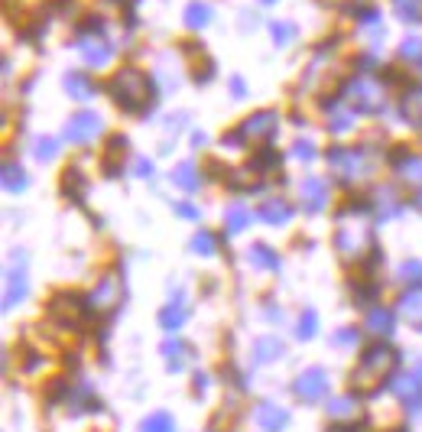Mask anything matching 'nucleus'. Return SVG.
Returning <instances> with one entry per match:
<instances>
[{
  "label": "nucleus",
  "mask_w": 422,
  "mask_h": 432,
  "mask_svg": "<svg viewBox=\"0 0 422 432\" xmlns=\"http://www.w3.org/2000/svg\"><path fill=\"white\" fill-rule=\"evenodd\" d=\"M107 91L114 98V105L127 114H143L156 105V84L147 72L140 69H120V72L111 75L107 82Z\"/></svg>",
  "instance_id": "obj_1"
},
{
  "label": "nucleus",
  "mask_w": 422,
  "mask_h": 432,
  "mask_svg": "<svg viewBox=\"0 0 422 432\" xmlns=\"http://www.w3.org/2000/svg\"><path fill=\"white\" fill-rule=\"evenodd\" d=\"M348 208H354V222L338 215V231H335V251L345 260H364L367 253H374V231L367 224V201H348Z\"/></svg>",
  "instance_id": "obj_2"
},
{
  "label": "nucleus",
  "mask_w": 422,
  "mask_h": 432,
  "mask_svg": "<svg viewBox=\"0 0 422 432\" xmlns=\"http://www.w3.org/2000/svg\"><path fill=\"white\" fill-rule=\"evenodd\" d=\"M400 364V354L390 345H374L360 354L358 368L351 370V387L358 393H374L380 387V380H387Z\"/></svg>",
  "instance_id": "obj_3"
},
{
  "label": "nucleus",
  "mask_w": 422,
  "mask_h": 432,
  "mask_svg": "<svg viewBox=\"0 0 422 432\" xmlns=\"http://www.w3.org/2000/svg\"><path fill=\"white\" fill-rule=\"evenodd\" d=\"M325 163L335 172V179L345 182V186L370 176V156L364 147H328Z\"/></svg>",
  "instance_id": "obj_4"
},
{
  "label": "nucleus",
  "mask_w": 422,
  "mask_h": 432,
  "mask_svg": "<svg viewBox=\"0 0 422 432\" xmlns=\"http://www.w3.org/2000/svg\"><path fill=\"white\" fill-rule=\"evenodd\" d=\"M341 101H348L351 111H358V114H380L387 105V95H383V84L360 75V78H351L341 88Z\"/></svg>",
  "instance_id": "obj_5"
},
{
  "label": "nucleus",
  "mask_w": 422,
  "mask_h": 432,
  "mask_svg": "<svg viewBox=\"0 0 422 432\" xmlns=\"http://www.w3.org/2000/svg\"><path fill=\"white\" fill-rule=\"evenodd\" d=\"M75 49L82 53L84 65H91V69H104L111 62V55H114V46L107 42L104 33H91V30H78Z\"/></svg>",
  "instance_id": "obj_6"
},
{
  "label": "nucleus",
  "mask_w": 422,
  "mask_h": 432,
  "mask_svg": "<svg viewBox=\"0 0 422 432\" xmlns=\"http://www.w3.org/2000/svg\"><path fill=\"white\" fill-rule=\"evenodd\" d=\"M120 293H124L120 276H117V273L101 276V280L95 283V289L88 293V309H91V312H98V316H104V312H111V309L120 303Z\"/></svg>",
  "instance_id": "obj_7"
},
{
  "label": "nucleus",
  "mask_w": 422,
  "mask_h": 432,
  "mask_svg": "<svg viewBox=\"0 0 422 432\" xmlns=\"http://www.w3.org/2000/svg\"><path fill=\"white\" fill-rule=\"evenodd\" d=\"M101 130H104L101 117L91 114V111H78V114L68 117V124H65V140H68V143H91Z\"/></svg>",
  "instance_id": "obj_8"
},
{
  "label": "nucleus",
  "mask_w": 422,
  "mask_h": 432,
  "mask_svg": "<svg viewBox=\"0 0 422 432\" xmlns=\"http://www.w3.org/2000/svg\"><path fill=\"white\" fill-rule=\"evenodd\" d=\"M295 397L299 400H306V403H315V400H322L325 397V390H328V370L325 368H309V370H302L299 377H295Z\"/></svg>",
  "instance_id": "obj_9"
},
{
  "label": "nucleus",
  "mask_w": 422,
  "mask_h": 432,
  "mask_svg": "<svg viewBox=\"0 0 422 432\" xmlns=\"http://www.w3.org/2000/svg\"><path fill=\"white\" fill-rule=\"evenodd\" d=\"M84 309H88V303H82L75 293H62L49 303V316H53L62 328H72L75 322L84 316Z\"/></svg>",
  "instance_id": "obj_10"
},
{
  "label": "nucleus",
  "mask_w": 422,
  "mask_h": 432,
  "mask_svg": "<svg viewBox=\"0 0 422 432\" xmlns=\"http://www.w3.org/2000/svg\"><path fill=\"white\" fill-rule=\"evenodd\" d=\"M276 127H279V114L276 111H253L241 124V130L247 140H270L276 134Z\"/></svg>",
  "instance_id": "obj_11"
},
{
  "label": "nucleus",
  "mask_w": 422,
  "mask_h": 432,
  "mask_svg": "<svg viewBox=\"0 0 422 432\" xmlns=\"http://www.w3.org/2000/svg\"><path fill=\"white\" fill-rule=\"evenodd\" d=\"M299 201H302V211H309V215L322 211L325 208V201H328L325 182L318 179V176H306V179L299 182Z\"/></svg>",
  "instance_id": "obj_12"
},
{
  "label": "nucleus",
  "mask_w": 422,
  "mask_h": 432,
  "mask_svg": "<svg viewBox=\"0 0 422 432\" xmlns=\"http://www.w3.org/2000/svg\"><path fill=\"white\" fill-rule=\"evenodd\" d=\"M253 420L264 432H283L289 426V410L286 406H276V403H260L257 413H253Z\"/></svg>",
  "instance_id": "obj_13"
},
{
  "label": "nucleus",
  "mask_w": 422,
  "mask_h": 432,
  "mask_svg": "<svg viewBox=\"0 0 422 432\" xmlns=\"http://www.w3.org/2000/svg\"><path fill=\"white\" fill-rule=\"evenodd\" d=\"M62 88L68 91V98H75V101H88V98H95V91H98V84L91 82V75L88 72H68L62 78Z\"/></svg>",
  "instance_id": "obj_14"
},
{
  "label": "nucleus",
  "mask_w": 422,
  "mask_h": 432,
  "mask_svg": "<svg viewBox=\"0 0 422 432\" xmlns=\"http://www.w3.org/2000/svg\"><path fill=\"white\" fill-rule=\"evenodd\" d=\"M400 114L406 117V124L422 127V84H412V88H406V91H403Z\"/></svg>",
  "instance_id": "obj_15"
},
{
  "label": "nucleus",
  "mask_w": 422,
  "mask_h": 432,
  "mask_svg": "<svg viewBox=\"0 0 422 432\" xmlns=\"http://www.w3.org/2000/svg\"><path fill=\"white\" fill-rule=\"evenodd\" d=\"M257 215H260V222H264V224L283 228V224L293 218V208H289V201H286V199H266Z\"/></svg>",
  "instance_id": "obj_16"
},
{
  "label": "nucleus",
  "mask_w": 422,
  "mask_h": 432,
  "mask_svg": "<svg viewBox=\"0 0 422 432\" xmlns=\"http://www.w3.org/2000/svg\"><path fill=\"white\" fill-rule=\"evenodd\" d=\"M400 316L406 318L412 328L422 332V289L419 286H416V289H406V293L400 296Z\"/></svg>",
  "instance_id": "obj_17"
},
{
  "label": "nucleus",
  "mask_w": 422,
  "mask_h": 432,
  "mask_svg": "<svg viewBox=\"0 0 422 432\" xmlns=\"http://www.w3.org/2000/svg\"><path fill=\"white\" fill-rule=\"evenodd\" d=\"M185 318H189V303L176 296V303H169L163 312H159V325L166 328V332H176V328L185 325Z\"/></svg>",
  "instance_id": "obj_18"
},
{
  "label": "nucleus",
  "mask_w": 422,
  "mask_h": 432,
  "mask_svg": "<svg viewBox=\"0 0 422 432\" xmlns=\"http://www.w3.org/2000/svg\"><path fill=\"white\" fill-rule=\"evenodd\" d=\"M374 208H377L380 218H396V215L403 211V199L390 189V186H380V189H377V201H374Z\"/></svg>",
  "instance_id": "obj_19"
},
{
  "label": "nucleus",
  "mask_w": 422,
  "mask_h": 432,
  "mask_svg": "<svg viewBox=\"0 0 422 432\" xmlns=\"http://www.w3.org/2000/svg\"><path fill=\"white\" fill-rule=\"evenodd\" d=\"M172 186H179L182 192H199L201 172L195 169V163H179V166L172 169Z\"/></svg>",
  "instance_id": "obj_20"
},
{
  "label": "nucleus",
  "mask_w": 422,
  "mask_h": 432,
  "mask_svg": "<svg viewBox=\"0 0 422 432\" xmlns=\"http://www.w3.org/2000/svg\"><path fill=\"white\" fill-rule=\"evenodd\" d=\"M247 264L257 267V270H279V257H276L273 247H266V244H253L250 251H247Z\"/></svg>",
  "instance_id": "obj_21"
},
{
  "label": "nucleus",
  "mask_w": 422,
  "mask_h": 432,
  "mask_svg": "<svg viewBox=\"0 0 422 432\" xmlns=\"http://www.w3.org/2000/svg\"><path fill=\"white\" fill-rule=\"evenodd\" d=\"M127 156V137H111L107 140V153H104V172L107 176H117L120 172V159Z\"/></svg>",
  "instance_id": "obj_22"
},
{
  "label": "nucleus",
  "mask_w": 422,
  "mask_h": 432,
  "mask_svg": "<svg viewBox=\"0 0 422 432\" xmlns=\"http://www.w3.org/2000/svg\"><path fill=\"white\" fill-rule=\"evenodd\" d=\"M393 325H396V318H393L390 309H383V306H374L367 312V328L374 332V335H393Z\"/></svg>",
  "instance_id": "obj_23"
},
{
  "label": "nucleus",
  "mask_w": 422,
  "mask_h": 432,
  "mask_svg": "<svg viewBox=\"0 0 422 432\" xmlns=\"http://www.w3.org/2000/svg\"><path fill=\"white\" fill-rule=\"evenodd\" d=\"M393 169H396L400 182H406V186H419V182H422V156H412V153H406V156H403Z\"/></svg>",
  "instance_id": "obj_24"
},
{
  "label": "nucleus",
  "mask_w": 422,
  "mask_h": 432,
  "mask_svg": "<svg viewBox=\"0 0 422 432\" xmlns=\"http://www.w3.org/2000/svg\"><path fill=\"white\" fill-rule=\"evenodd\" d=\"M62 192H65V195H68L72 201H82V199H84V192H88V179H84L82 169H65V176H62Z\"/></svg>",
  "instance_id": "obj_25"
},
{
  "label": "nucleus",
  "mask_w": 422,
  "mask_h": 432,
  "mask_svg": "<svg viewBox=\"0 0 422 432\" xmlns=\"http://www.w3.org/2000/svg\"><path fill=\"white\" fill-rule=\"evenodd\" d=\"M23 296H26V276H23V270H17V273L10 270L7 273V289H3V309H13Z\"/></svg>",
  "instance_id": "obj_26"
},
{
  "label": "nucleus",
  "mask_w": 422,
  "mask_h": 432,
  "mask_svg": "<svg viewBox=\"0 0 422 432\" xmlns=\"http://www.w3.org/2000/svg\"><path fill=\"white\" fill-rule=\"evenodd\" d=\"M393 393L400 397L406 406H419V400H422V390H419V384H416V377H396L393 380Z\"/></svg>",
  "instance_id": "obj_27"
},
{
  "label": "nucleus",
  "mask_w": 422,
  "mask_h": 432,
  "mask_svg": "<svg viewBox=\"0 0 422 432\" xmlns=\"http://www.w3.org/2000/svg\"><path fill=\"white\" fill-rule=\"evenodd\" d=\"M208 23H211V7L201 3V0H192L189 7H185V26L189 30H205Z\"/></svg>",
  "instance_id": "obj_28"
},
{
  "label": "nucleus",
  "mask_w": 422,
  "mask_h": 432,
  "mask_svg": "<svg viewBox=\"0 0 422 432\" xmlns=\"http://www.w3.org/2000/svg\"><path fill=\"white\" fill-rule=\"evenodd\" d=\"M0 179H3V189L10 192V195H17V192L26 189V172H23L20 166H13V163H3V172H0Z\"/></svg>",
  "instance_id": "obj_29"
},
{
  "label": "nucleus",
  "mask_w": 422,
  "mask_h": 432,
  "mask_svg": "<svg viewBox=\"0 0 422 432\" xmlns=\"http://www.w3.org/2000/svg\"><path fill=\"white\" fill-rule=\"evenodd\" d=\"M163 354H166L169 370H182L185 368V361H189V345H182V341H166V345H163Z\"/></svg>",
  "instance_id": "obj_30"
},
{
  "label": "nucleus",
  "mask_w": 422,
  "mask_h": 432,
  "mask_svg": "<svg viewBox=\"0 0 422 432\" xmlns=\"http://www.w3.org/2000/svg\"><path fill=\"white\" fill-rule=\"evenodd\" d=\"M250 172H253L250 166H247V169H231V172L224 176V182H228V189H234V192H250V189H260V182H257V179H250Z\"/></svg>",
  "instance_id": "obj_31"
},
{
  "label": "nucleus",
  "mask_w": 422,
  "mask_h": 432,
  "mask_svg": "<svg viewBox=\"0 0 422 432\" xmlns=\"http://www.w3.org/2000/svg\"><path fill=\"white\" fill-rule=\"evenodd\" d=\"M283 354V345L276 341V338H257V345H253V361L257 364H266V361H273Z\"/></svg>",
  "instance_id": "obj_32"
},
{
  "label": "nucleus",
  "mask_w": 422,
  "mask_h": 432,
  "mask_svg": "<svg viewBox=\"0 0 422 432\" xmlns=\"http://www.w3.org/2000/svg\"><path fill=\"white\" fill-rule=\"evenodd\" d=\"M224 224H228V234H241L250 224V211L237 201V205H231V208L224 211Z\"/></svg>",
  "instance_id": "obj_33"
},
{
  "label": "nucleus",
  "mask_w": 422,
  "mask_h": 432,
  "mask_svg": "<svg viewBox=\"0 0 422 432\" xmlns=\"http://www.w3.org/2000/svg\"><path fill=\"white\" fill-rule=\"evenodd\" d=\"M325 410L331 420H351L358 413V403H354V397H335V400H328Z\"/></svg>",
  "instance_id": "obj_34"
},
{
  "label": "nucleus",
  "mask_w": 422,
  "mask_h": 432,
  "mask_svg": "<svg viewBox=\"0 0 422 432\" xmlns=\"http://www.w3.org/2000/svg\"><path fill=\"white\" fill-rule=\"evenodd\" d=\"M393 10L403 23H422V0H393Z\"/></svg>",
  "instance_id": "obj_35"
},
{
  "label": "nucleus",
  "mask_w": 422,
  "mask_h": 432,
  "mask_svg": "<svg viewBox=\"0 0 422 432\" xmlns=\"http://www.w3.org/2000/svg\"><path fill=\"white\" fill-rule=\"evenodd\" d=\"M400 59L410 65H419V72H422V39L419 36H406V39L400 42Z\"/></svg>",
  "instance_id": "obj_36"
},
{
  "label": "nucleus",
  "mask_w": 422,
  "mask_h": 432,
  "mask_svg": "<svg viewBox=\"0 0 422 432\" xmlns=\"http://www.w3.org/2000/svg\"><path fill=\"white\" fill-rule=\"evenodd\" d=\"M140 432H176V420L169 413H153L140 422Z\"/></svg>",
  "instance_id": "obj_37"
},
{
  "label": "nucleus",
  "mask_w": 422,
  "mask_h": 432,
  "mask_svg": "<svg viewBox=\"0 0 422 432\" xmlns=\"http://www.w3.org/2000/svg\"><path fill=\"white\" fill-rule=\"evenodd\" d=\"M276 163H279V153H276L273 147H260L250 159V169L253 172H266V169H273Z\"/></svg>",
  "instance_id": "obj_38"
},
{
  "label": "nucleus",
  "mask_w": 422,
  "mask_h": 432,
  "mask_svg": "<svg viewBox=\"0 0 422 432\" xmlns=\"http://www.w3.org/2000/svg\"><path fill=\"white\" fill-rule=\"evenodd\" d=\"M270 36H273L276 46H289L295 39V23L289 20H273L270 23Z\"/></svg>",
  "instance_id": "obj_39"
},
{
  "label": "nucleus",
  "mask_w": 422,
  "mask_h": 432,
  "mask_svg": "<svg viewBox=\"0 0 422 432\" xmlns=\"http://www.w3.org/2000/svg\"><path fill=\"white\" fill-rule=\"evenodd\" d=\"M192 251L201 253V257H211V253L218 251V241H214V234L205 231V228H199V231H195V237H192Z\"/></svg>",
  "instance_id": "obj_40"
},
{
  "label": "nucleus",
  "mask_w": 422,
  "mask_h": 432,
  "mask_svg": "<svg viewBox=\"0 0 422 432\" xmlns=\"http://www.w3.org/2000/svg\"><path fill=\"white\" fill-rule=\"evenodd\" d=\"M315 328H318L315 309H306V312H302V318H299V328H295V335L302 338V341H309V338L315 335Z\"/></svg>",
  "instance_id": "obj_41"
},
{
  "label": "nucleus",
  "mask_w": 422,
  "mask_h": 432,
  "mask_svg": "<svg viewBox=\"0 0 422 432\" xmlns=\"http://www.w3.org/2000/svg\"><path fill=\"white\" fill-rule=\"evenodd\" d=\"M33 153H36V159H39V163H49V159L59 156V143H55L53 137H39V140H36V150H33Z\"/></svg>",
  "instance_id": "obj_42"
},
{
  "label": "nucleus",
  "mask_w": 422,
  "mask_h": 432,
  "mask_svg": "<svg viewBox=\"0 0 422 432\" xmlns=\"http://www.w3.org/2000/svg\"><path fill=\"white\" fill-rule=\"evenodd\" d=\"M400 276L406 280V283L419 286L422 283V260H403V264H400Z\"/></svg>",
  "instance_id": "obj_43"
},
{
  "label": "nucleus",
  "mask_w": 422,
  "mask_h": 432,
  "mask_svg": "<svg viewBox=\"0 0 422 432\" xmlns=\"http://www.w3.org/2000/svg\"><path fill=\"white\" fill-rule=\"evenodd\" d=\"M380 293V286L377 283H354V303L358 306H367V303H374Z\"/></svg>",
  "instance_id": "obj_44"
},
{
  "label": "nucleus",
  "mask_w": 422,
  "mask_h": 432,
  "mask_svg": "<svg viewBox=\"0 0 422 432\" xmlns=\"http://www.w3.org/2000/svg\"><path fill=\"white\" fill-rule=\"evenodd\" d=\"M354 20L360 26H380V10H374V7H354Z\"/></svg>",
  "instance_id": "obj_45"
},
{
  "label": "nucleus",
  "mask_w": 422,
  "mask_h": 432,
  "mask_svg": "<svg viewBox=\"0 0 422 432\" xmlns=\"http://www.w3.org/2000/svg\"><path fill=\"white\" fill-rule=\"evenodd\" d=\"M331 345H338V348L358 345V328H341V332H335V335H331Z\"/></svg>",
  "instance_id": "obj_46"
},
{
  "label": "nucleus",
  "mask_w": 422,
  "mask_h": 432,
  "mask_svg": "<svg viewBox=\"0 0 422 432\" xmlns=\"http://www.w3.org/2000/svg\"><path fill=\"white\" fill-rule=\"evenodd\" d=\"M293 156L302 159V163H312V159H315V147H312L309 140H299V143H293Z\"/></svg>",
  "instance_id": "obj_47"
},
{
  "label": "nucleus",
  "mask_w": 422,
  "mask_h": 432,
  "mask_svg": "<svg viewBox=\"0 0 422 432\" xmlns=\"http://www.w3.org/2000/svg\"><path fill=\"white\" fill-rule=\"evenodd\" d=\"M211 78H214V62H211V59H205V62H201V69L195 65V82H199V84H208Z\"/></svg>",
  "instance_id": "obj_48"
},
{
  "label": "nucleus",
  "mask_w": 422,
  "mask_h": 432,
  "mask_svg": "<svg viewBox=\"0 0 422 432\" xmlns=\"http://www.w3.org/2000/svg\"><path fill=\"white\" fill-rule=\"evenodd\" d=\"M224 147H231V150H244V143H247V137H244V130L237 127V130H231V134H224L221 137Z\"/></svg>",
  "instance_id": "obj_49"
},
{
  "label": "nucleus",
  "mask_w": 422,
  "mask_h": 432,
  "mask_svg": "<svg viewBox=\"0 0 422 432\" xmlns=\"http://www.w3.org/2000/svg\"><path fill=\"white\" fill-rule=\"evenodd\" d=\"M134 166H137L140 179H149V176H153V163H149L147 156H137V163H134Z\"/></svg>",
  "instance_id": "obj_50"
},
{
  "label": "nucleus",
  "mask_w": 422,
  "mask_h": 432,
  "mask_svg": "<svg viewBox=\"0 0 422 432\" xmlns=\"http://www.w3.org/2000/svg\"><path fill=\"white\" fill-rule=\"evenodd\" d=\"M176 211H179L182 218H192V222H199V208H195V205H189V201L176 205Z\"/></svg>",
  "instance_id": "obj_51"
},
{
  "label": "nucleus",
  "mask_w": 422,
  "mask_h": 432,
  "mask_svg": "<svg viewBox=\"0 0 422 432\" xmlns=\"http://www.w3.org/2000/svg\"><path fill=\"white\" fill-rule=\"evenodd\" d=\"M231 95H234V98H244V95H247V84H244L241 75H234V78H231Z\"/></svg>",
  "instance_id": "obj_52"
},
{
  "label": "nucleus",
  "mask_w": 422,
  "mask_h": 432,
  "mask_svg": "<svg viewBox=\"0 0 422 432\" xmlns=\"http://www.w3.org/2000/svg\"><path fill=\"white\" fill-rule=\"evenodd\" d=\"M205 380H208V377H205V374H199V377H195V390H205V387H208Z\"/></svg>",
  "instance_id": "obj_53"
},
{
  "label": "nucleus",
  "mask_w": 422,
  "mask_h": 432,
  "mask_svg": "<svg viewBox=\"0 0 422 432\" xmlns=\"http://www.w3.org/2000/svg\"><path fill=\"white\" fill-rule=\"evenodd\" d=\"M412 205H416V208L422 211V192H419V195H416V199H412Z\"/></svg>",
  "instance_id": "obj_54"
},
{
  "label": "nucleus",
  "mask_w": 422,
  "mask_h": 432,
  "mask_svg": "<svg viewBox=\"0 0 422 432\" xmlns=\"http://www.w3.org/2000/svg\"><path fill=\"white\" fill-rule=\"evenodd\" d=\"M260 3H276V0H260Z\"/></svg>",
  "instance_id": "obj_55"
}]
</instances>
